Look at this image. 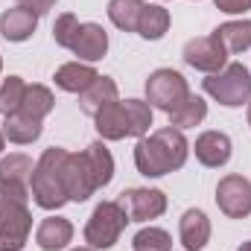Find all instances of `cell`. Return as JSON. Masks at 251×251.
<instances>
[{
    "label": "cell",
    "mask_w": 251,
    "mask_h": 251,
    "mask_svg": "<svg viewBox=\"0 0 251 251\" xmlns=\"http://www.w3.org/2000/svg\"><path fill=\"white\" fill-rule=\"evenodd\" d=\"M187 155H190V143L184 137V131L176 128V126H164V128H155L152 134L137 140L134 167L146 178H161V176H170V173L181 170L187 164Z\"/></svg>",
    "instance_id": "cell-1"
},
{
    "label": "cell",
    "mask_w": 251,
    "mask_h": 251,
    "mask_svg": "<svg viewBox=\"0 0 251 251\" xmlns=\"http://www.w3.org/2000/svg\"><path fill=\"white\" fill-rule=\"evenodd\" d=\"M29 187L0 181V251H21L32 231Z\"/></svg>",
    "instance_id": "cell-2"
},
{
    "label": "cell",
    "mask_w": 251,
    "mask_h": 251,
    "mask_svg": "<svg viewBox=\"0 0 251 251\" xmlns=\"http://www.w3.org/2000/svg\"><path fill=\"white\" fill-rule=\"evenodd\" d=\"M64 158H67V149L50 146L35 161V173H32V181H29V193H32L35 204L44 207V210H59L62 204H67V193H64V181H62Z\"/></svg>",
    "instance_id": "cell-3"
},
{
    "label": "cell",
    "mask_w": 251,
    "mask_h": 251,
    "mask_svg": "<svg viewBox=\"0 0 251 251\" xmlns=\"http://www.w3.org/2000/svg\"><path fill=\"white\" fill-rule=\"evenodd\" d=\"M204 94H210L225 108H240L251 102V73L246 64H225L219 73L204 79Z\"/></svg>",
    "instance_id": "cell-4"
},
{
    "label": "cell",
    "mask_w": 251,
    "mask_h": 251,
    "mask_svg": "<svg viewBox=\"0 0 251 251\" xmlns=\"http://www.w3.org/2000/svg\"><path fill=\"white\" fill-rule=\"evenodd\" d=\"M126 222H128V216H126V210L117 201H100L94 207L88 225H85V243H88V249H94V251L111 249L120 240Z\"/></svg>",
    "instance_id": "cell-5"
},
{
    "label": "cell",
    "mask_w": 251,
    "mask_h": 251,
    "mask_svg": "<svg viewBox=\"0 0 251 251\" xmlns=\"http://www.w3.org/2000/svg\"><path fill=\"white\" fill-rule=\"evenodd\" d=\"M190 97V85L187 79L173 70V67H161L155 73H149L146 79V102L152 108H161V111H173L178 102H184Z\"/></svg>",
    "instance_id": "cell-6"
},
{
    "label": "cell",
    "mask_w": 251,
    "mask_h": 251,
    "mask_svg": "<svg viewBox=\"0 0 251 251\" xmlns=\"http://www.w3.org/2000/svg\"><path fill=\"white\" fill-rule=\"evenodd\" d=\"M117 204L126 210L128 222H149V219L164 216L167 196L155 187H128L117 196Z\"/></svg>",
    "instance_id": "cell-7"
},
{
    "label": "cell",
    "mask_w": 251,
    "mask_h": 251,
    "mask_svg": "<svg viewBox=\"0 0 251 251\" xmlns=\"http://www.w3.org/2000/svg\"><path fill=\"white\" fill-rule=\"evenodd\" d=\"M62 181H64V193H67V201H88L97 190L94 181V173H91V164L85 158V152H67L62 167Z\"/></svg>",
    "instance_id": "cell-8"
},
{
    "label": "cell",
    "mask_w": 251,
    "mask_h": 251,
    "mask_svg": "<svg viewBox=\"0 0 251 251\" xmlns=\"http://www.w3.org/2000/svg\"><path fill=\"white\" fill-rule=\"evenodd\" d=\"M216 204L228 219H246L251 213V181L246 176H225L216 184Z\"/></svg>",
    "instance_id": "cell-9"
},
{
    "label": "cell",
    "mask_w": 251,
    "mask_h": 251,
    "mask_svg": "<svg viewBox=\"0 0 251 251\" xmlns=\"http://www.w3.org/2000/svg\"><path fill=\"white\" fill-rule=\"evenodd\" d=\"M184 62L201 73H219L228 64V50L219 44L216 35H199L184 44Z\"/></svg>",
    "instance_id": "cell-10"
},
{
    "label": "cell",
    "mask_w": 251,
    "mask_h": 251,
    "mask_svg": "<svg viewBox=\"0 0 251 251\" xmlns=\"http://www.w3.org/2000/svg\"><path fill=\"white\" fill-rule=\"evenodd\" d=\"M193 152L201 167H225L231 161V137L225 131H201L193 143Z\"/></svg>",
    "instance_id": "cell-11"
},
{
    "label": "cell",
    "mask_w": 251,
    "mask_h": 251,
    "mask_svg": "<svg viewBox=\"0 0 251 251\" xmlns=\"http://www.w3.org/2000/svg\"><path fill=\"white\" fill-rule=\"evenodd\" d=\"M70 53L79 56V62H100L108 53V32L100 24H79L76 38L70 44Z\"/></svg>",
    "instance_id": "cell-12"
},
{
    "label": "cell",
    "mask_w": 251,
    "mask_h": 251,
    "mask_svg": "<svg viewBox=\"0 0 251 251\" xmlns=\"http://www.w3.org/2000/svg\"><path fill=\"white\" fill-rule=\"evenodd\" d=\"M94 126H97V131H100L102 140H123V137H131V120H128L126 102H120V100L102 105V108L94 114Z\"/></svg>",
    "instance_id": "cell-13"
},
{
    "label": "cell",
    "mask_w": 251,
    "mask_h": 251,
    "mask_svg": "<svg viewBox=\"0 0 251 251\" xmlns=\"http://www.w3.org/2000/svg\"><path fill=\"white\" fill-rule=\"evenodd\" d=\"M35 26H38V15L32 9H26V6H12V9H6L0 15V35L6 41L21 44V41L32 38Z\"/></svg>",
    "instance_id": "cell-14"
},
{
    "label": "cell",
    "mask_w": 251,
    "mask_h": 251,
    "mask_svg": "<svg viewBox=\"0 0 251 251\" xmlns=\"http://www.w3.org/2000/svg\"><path fill=\"white\" fill-rule=\"evenodd\" d=\"M178 237H181V246L187 251H201L210 240V219L204 210L199 207H190L184 210L181 222H178Z\"/></svg>",
    "instance_id": "cell-15"
},
{
    "label": "cell",
    "mask_w": 251,
    "mask_h": 251,
    "mask_svg": "<svg viewBox=\"0 0 251 251\" xmlns=\"http://www.w3.org/2000/svg\"><path fill=\"white\" fill-rule=\"evenodd\" d=\"M70 240H73V225L64 216L41 219V225L35 231V243H38V249H44V251H62V249H67Z\"/></svg>",
    "instance_id": "cell-16"
},
{
    "label": "cell",
    "mask_w": 251,
    "mask_h": 251,
    "mask_svg": "<svg viewBox=\"0 0 251 251\" xmlns=\"http://www.w3.org/2000/svg\"><path fill=\"white\" fill-rule=\"evenodd\" d=\"M97 76H100V73H97L88 62H67L56 70L53 79H56V85H59L62 91H67V94H82L85 88L94 85Z\"/></svg>",
    "instance_id": "cell-17"
},
{
    "label": "cell",
    "mask_w": 251,
    "mask_h": 251,
    "mask_svg": "<svg viewBox=\"0 0 251 251\" xmlns=\"http://www.w3.org/2000/svg\"><path fill=\"white\" fill-rule=\"evenodd\" d=\"M3 137L9 143H18V146H26V143H35L41 137V120L24 114V111H15L3 120Z\"/></svg>",
    "instance_id": "cell-18"
},
{
    "label": "cell",
    "mask_w": 251,
    "mask_h": 251,
    "mask_svg": "<svg viewBox=\"0 0 251 251\" xmlns=\"http://www.w3.org/2000/svg\"><path fill=\"white\" fill-rule=\"evenodd\" d=\"M114 100H117V82H114L111 76H97L94 85L79 94V105H82V111L91 114V117H94L102 105H108V102H114Z\"/></svg>",
    "instance_id": "cell-19"
},
{
    "label": "cell",
    "mask_w": 251,
    "mask_h": 251,
    "mask_svg": "<svg viewBox=\"0 0 251 251\" xmlns=\"http://www.w3.org/2000/svg\"><path fill=\"white\" fill-rule=\"evenodd\" d=\"M167 29H170V12L158 3H146L137 21V35L146 41H158L167 35Z\"/></svg>",
    "instance_id": "cell-20"
},
{
    "label": "cell",
    "mask_w": 251,
    "mask_h": 251,
    "mask_svg": "<svg viewBox=\"0 0 251 251\" xmlns=\"http://www.w3.org/2000/svg\"><path fill=\"white\" fill-rule=\"evenodd\" d=\"M213 35L228 50V56L231 53H243V50L251 47V21H228V24L216 26Z\"/></svg>",
    "instance_id": "cell-21"
},
{
    "label": "cell",
    "mask_w": 251,
    "mask_h": 251,
    "mask_svg": "<svg viewBox=\"0 0 251 251\" xmlns=\"http://www.w3.org/2000/svg\"><path fill=\"white\" fill-rule=\"evenodd\" d=\"M85 158H88V164H91L97 190L105 187V184H111V178H114V158H111V152L105 149V143H102V140H94V143L85 149Z\"/></svg>",
    "instance_id": "cell-22"
},
{
    "label": "cell",
    "mask_w": 251,
    "mask_h": 251,
    "mask_svg": "<svg viewBox=\"0 0 251 251\" xmlns=\"http://www.w3.org/2000/svg\"><path fill=\"white\" fill-rule=\"evenodd\" d=\"M167 117H170V126H176V128H193V126H199L207 117V102H204L201 97L190 94L187 100L178 102Z\"/></svg>",
    "instance_id": "cell-23"
},
{
    "label": "cell",
    "mask_w": 251,
    "mask_h": 251,
    "mask_svg": "<svg viewBox=\"0 0 251 251\" xmlns=\"http://www.w3.org/2000/svg\"><path fill=\"white\" fill-rule=\"evenodd\" d=\"M32 173H35V164H32V158H29V155L15 152V155H9V158H0V181L29 187Z\"/></svg>",
    "instance_id": "cell-24"
},
{
    "label": "cell",
    "mask_w": 251,
    "mask_h": 251,
    "mask_svg": "<svg viewBox=\"0 0 251 251\" xmlns=\"http://www.w3.org/2000/svg\"><path fill=\"white\" fill-rule=\"evenodd\" d=\"M143 0H108V18L117 29L123 32H137V21L143 12Z\"/></svg>",
    "instance_id": "cell-25"
},
{
    "label": "cell",
    "mask_w": 251,
    "mask_h": 251,
    "mask_svg": "<svg viewBox=\"0 0 251 251\" xmlns=\"http://www.w3.org/2000/svg\"><path fill=\"white\" fill-rule=\"evenodd\" d=\"M53 105H56V97H53V91L47 85H26L24 105H21L24 114H29V117H35V120L44 123V117L53 111Z\"/></svg>",
    "instance_id": "cell-26"
},
{
    "label": "cell",
    "mask_w": 251,
    "mask_h": 251,
    "mask_svg": "<svg viewBox=\"0 0 251 251\" xmlns=\"http://www.w3.org/2000/svg\"><path fill=\"white\" fill-rule=\"evenodd\" d=\"M24 94H26V82H24L21 76H9V79H3V85H0V114L9 117V114L21 111V105H24Z\"/></svg>",
    "instance_id": "cell-27"
},
{
    "label": "cell",
    "mask_w": 251,
    "mask_h": 251,
    "mask_svg": "<svg viewBox=\"0 0 251 251\" xmlns=\"http://www.w3.org/2000/svg\"><path fill=\"white\" fill-rule=\"evenodd\" d=\"M131 249L134 251H173V237L164 231V228H143L134 234L131 240Z\"/></svg>",
    "instance_id": "cell-28"
},
{
    "label": "cell",
    "mask_w": 251,
    "mask_h": 251,
    "mask_svg": "<svg viewBox=\"0 0 251 251\" xmlns=\"http://www.w3.org/2000/svg\"><path fill=\"white\" fill-rule=\"evenodd\" d=\"M126 111L131 120V137H146L152 126V105L143 100H126Z\"/></svg>",
    "instance_id": "cell-29"
},
{
    "label": "cell",
    "mask_w": 251,
    "mask_h": 251,
    "mask_svg": "<svg viewBox=\"0 0 251 251\" xmlns=\"http://www.w3.org/2000/svg\"><path fill=\"white\" fill-rule=\"evenodd\" d=\"M76 29H79L76 15H73V12H62V15L56 18V24H53V38H56V44L64 47V50H70V44H73V38H76Z\"/></svg>",
    "instance_id": "cell-30"
},
{
    "label": "cell",
    "mask_w": 251,
    "mask_h": 251,
    "mask_svg": "<svg viewBox=\"0 0 251 251\" xmlns=\"http://www.w3.org/2000/svg\"><path fill=\"white\" fill-rule=\"evenodd\" d=\"M213 3H216V9L225 12V15H243V12L251 9V0H213Z\"/></svg>",
    "instance_id": "cell-31"
},
{
    "label": "cell",
    "mask_w": 251,
    "mask_h": 251,
    "mask_svg": "<svg viewBox=\"0 0 251 251\" xmlns=\"http://www.w3.org/2000/svg\"><path fill=\"white\" fill-rule=\"evenodd\" d=\"M237 251H251V240H249V243H243V246H240Z\"/></svg>",
    "instance_id": "cell-32"
},
{
    "label": "cell",
    "mask_w": 251,
    "mask_h": 251,
    "mask_svg": "<svg viewBox=\"0 0 251 251\" xmlns=\"http://www.w3.org/2000/svg\"><path fill=\"white\" fill-rule=\"evenodd\" d=\"M3 140H6V137H3V131H0V155H3Z\"/></svg>",
    "instance_id": "cell-33"
},
{
    "label": "cell",
    "mask_w": 251,
    "mask_h": 251,
    "mask_svg": "<svg viewBox=\"0 0 251 251\" xmlns=\"http://www.w3.org/2000/svg\"><path fill=\"white\" fill-rule=\"evenodd\" d=\"M249 126H251V102H249Z\"/></svg>",
    "instance_id": "cell-34"
},
{
    "label": "cell",
    "mask_w": 251,
    "mask_h": 251,
    "mask_svg": "<svg viewBox=\"0 0 251 251\" xmlns=\"http://www.w3.org/2000/svg\"><path fill=\"white\" fill-rule=\"evenodd\" d=\"M73 251H94V249H73Z\"/></svg>",
    "instance_id": "cell-35"
},
{
    "label": "cell",
    "mask_w": 251,
    "mask_h": 251,
    "mask_svg": "<svg viewBox=\"0 0 251 251\" xmlns=\"http://www.w3.org/2000/svg\"><path fill=\"white\" fill-rule=\"evenodd\" d=\"M0 67H3V62H0Z\"/></svg>",
    "instance_id": "cell-36"
}]
</instances>
